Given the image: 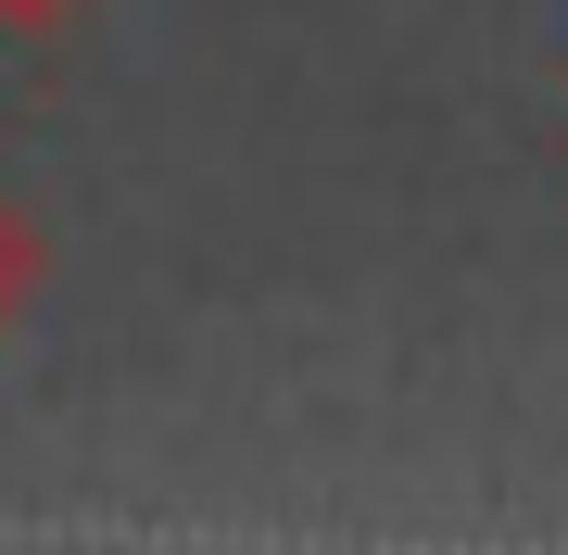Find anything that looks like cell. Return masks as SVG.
Segmentation results:
<instances>
[{"label":"cell","mask_w":568,"mask_h":555,"mask_svg":"<svg viewBox=\"0 0 568 555\" xmlns=\"http://www.w3.org/2000/svg\"><path fill=\"white\" fill-rule=\"evenodd\" d=\"M89 0H0V39H63Z\"/></svg>","instance_id":"obj_2"},{"label":"cell","mask_w":568,"mask_h":555,"mask_svg":"<svg viewBox=\"0 0 568 555\" xmlns=\"http://www.w3.org/2000/svg\"><path fill=\"white\" fill-rule=\"evenodd\" d=\"M26 290H39V227H26L13 203H0V316H13Z\"/></svg>","instance_id":"obj_1"}]
</instances>
